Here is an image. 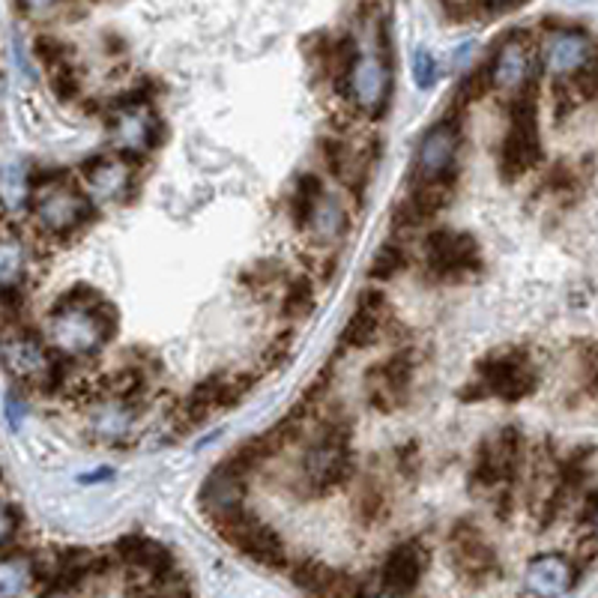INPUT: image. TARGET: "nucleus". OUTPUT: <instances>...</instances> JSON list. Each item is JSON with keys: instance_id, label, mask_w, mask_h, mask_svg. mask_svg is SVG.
I'll return each mask as SVG.
<instances>
[{"instance_id": "obj_1", "label": "nucleus", "mask_w": 598, "mask_h": 598, "mask_svg": "<svg viewBox=\"0 0 598 598\" xmlns=\"http://www.w3.org/2000/svg\"><path fill=\"white\" fill-rule=\"evenodd\" d=\"M118 330V314L109 303L97 305L58 303L51 314V342L63 356H93Z\"/></svg>"}, {"instance_id": "obj_2", "label": "nucleus", "mask_w": 598, "mask_h": 598, "mask_svg": "<svg viewBox=\"0 0 598 598\" xmlns=\"http://www.w3.org/2000/svg\"><path fill=\"white\" fill-rule=\"evenodd\" d=\"M539 102H536V88L530 81L511 102V126L500 148L503 178H520L539 162Z\"/></svg>"}, {"instance_id": "obj_3", "label": "nucleus", "mask_w": 598, "mask_h": 598, "mask_svg": "<svg viewBox=\"0 0 598 598\" xmlns=\"http://www.w3.org/2000/svg\"><path fill=\"white\" fill-rule=\"evenodd\" d=\"M536 389V374L518 354L488 356L479 363V381H473V389H464L462 398H488L497 395L503 402H520Z\"/></svg>"}, {"instance_id": "obj_4", "label": "nucleus", "mask_w": 598, "mask_h": 598, "mask_svg": "<svg viewBox=\"0 0 598 598\" xmlns=\"http://www.w3.org/2000/svg\"><path fill=\"white\" fill-rule=\"evenodd\" d=\"M33 216L45 234L67 236L79 231L93 216V201L75 189L63 186V183H51L49 189H40V195L33 197Z\"/></svg>"}, {"instance_id": "obj_5", "label": "nucleus", "mask_w": 598, "mask_h": 598, "mask_svg": "<svg viewBox=\"0 0 598 598\" xmlns=\"http://www.w3.org/2000/svg\"><path fill=\"white\" fill-rule=\"evenodd\" d=\"M216 524L222 536L252 559L264 562V566H285V545H282V539L275 536L273 527L261 524V520H257L252 511H245L243 506L216 518Z\"/></svg>"}, {"instance_id": "obj_6", "label": "nucleus", "mask_w": 598, "mask_h": 598, "mask_svg": "<svg viewBox=\"0 0 598 598\" xmlns=\"http://www.w3.org/2000/svg\"><path fill=\"white\" fill-rule=\"evenodd\" d=\"M462 148V132L455 120H440L434 123L419 141L416 150V178L422 183H449L455 171V159Z\"/></svg>"}, {"instance_id": "obj_7", "label": "nucleus", "mask_w": 598, "mask_h": 598, "mask_svg": "<svg viewBox=\"0 0 598 598\" xmlns=\"http://www.w3.org/2000/svg\"><path fill=\"white\" fill-rule=\"evenodd\" d=\"M109 129L114 148L126 150V153H144V150L156 148L159 135H162L159 118L150 111L148 102H138V99H129L111 114Z\"/></svg>"}, {"instance_id": "obj_8", "label": "nucleus", "mask_w": 598, "mask_h": 598, "mask_svg": "<svg viewBox=\"0 0 598 598\" xmlns=\"http://www.w3.org/2000/svg\"><path fill=\"white\" fill-rule=\"evenodd\" d=\"M305 479L312 482L317 490L335 488L351 476V455H347V432L344 428H330L317 440L314 449L305 455Z\"/></svg>"}, {"instance_id": "obj_9", "label": "nucleus", "mask_w": 598, "mask_h": 598, "mask_svg": "<svg viewBox=\"0 0 598 598\" xmlns=\"http://www.w3.org/2000/svg\"><path fill=\"white\" fill-rule=\"evenodd\" d=\"M425 257L434 273L452 275L462 270H476L482 261L479 245L467 234H452V231H437L425 243Z\"/></svg>"}, {"instance_id": "obj_10", "label": "nucleus", "mask_w": 598, "mask_h": 598, "mask_svg": "<svg viewBox=\"0 0 598 598\" xmlns=\"http://www.w3.org/2000/svg\"><path fill=\"white\" fill-rule=\"evenodd\" d=\"M488 75L490 88L503 90V93H520L530 84V51H527V42L520 40L518 33L500 42V49L490 60Z\"/></svg>"}, {"instance_id": "obj_11", "label": "nucleus", "mask_w": 598, "mask_h": 598, "mask_svg": "<svg viewBox=\"0 0 598 598\" xmlns=\"http://www.w3.org/2000/svg\"><path fill=\"white\" fill-rule=\"evenodd\" d=\"M347 88H351V97L356 99L359 109L377 114L386 102V93H389V63L377 58H356V63L347 72Z\"/></svg>"}, {"instance_id": "obj_12", "label": "nucleus", "mask_w": 598, "mask_h": 598, "mask_svg": "<svg viewBox=\"0 0 598 598\" xmlns=\"http://www.w3.org/2000/svg\"><path fill=\"white\" fill-rule=\"evenodd\" d=\"M3 363H7V372L16 374L19 381L42 383L45 386L51 365H54V356L37 338L21 335V338H7V344H3Z\"/></svg>"}, {"instance_id": "obj_13", "label": "nucleus", "mask_w": 598, "mask_h": 598, "mask_svg": "<svg viewBox=\"0 0 598 598\" xmlns=\"http://www.w3.org/2000/svg\"><path fill=\"white\" fill-rule=\"evenodd\" d=\"M592 45L584 30H554L545 45H541V60L545 69L554 75H566V72H578L580 67H587Z\"/></svg>"}, {"instance_id": "obj_14", "label": "nucleus", "mask_w": 598, "mask_h": 598, "mask_svg": "<svg viewBox=\"0 0 598 598\" xmlns=\"http://www.w3.org/2000/svg\"><path fill=\"white\" fill-rule=\"evenodd\" d=\"M132 165L120 156H102L84 168V180L90 186V197L97 201H120L132 189Z\"/></svg>"}, {"instance_id": "obj_15", "label": "nucleus", "mask_w": 598, "mask_h": 598, "mask_svg": "<svg viewBox=\"0 0 598 598\" xmlns=\"http://www.w3.org/2000/svg\"><path fill=\"white\" fill-rule=\"evenodd\" d=\"M575 580H578V571L559 554L536 557L527 566V589L539 592V596H562L575 587Z\"/></svg>"}, {"instance_id": "obj_16", "label": "nucleus", "mask_w": 598, "mask_h": 598, "mask_svg": "<svg viewBox=\"0 0 598 598\" xmlns=\"http://www.w3.org/2000/svg\"><path fill=\"white\" fill-rule=\"evenodd\" d=\"M118 557L132 566V569L150 571L153 578H171V566L174 559L168 554V548H162L159 541L148 539V536H123L118 541Z\"/></svg>"}, {"instance_id": "obj_17", "label": "nucleus", "mask_w": 598, "mask_h": 598, "mask_svg": "<svg viewBox=\"0 0 598 598\" xmlns=\"http://www.w3.org/2000/svg\"><path fill=\"white\" fill-rule=\"evenodd\" d=\"M419 575H422V557H419V548L413 545V541H407V545H398V548H393V554L386 557V566H383V589L386 592H407V589H413L416 584H419Z\"/></svg>"}, {"instance_id": "obj_18", "label": "nucleus", "mask_w": 598, "mask_h": 598, "mask_svg": "<svg viewBox=\"0 0 598 598\" xmlns=\"http://www.w3.org/2000/svg\"><path fill=\"white\" fill-rule=\"evenodd\" d=\"M452 548H455V562L458 569L467 571V575H485V571L494 569V554L490 548L482 541V536L473 530L470 524H458L452 530Z\"/></svg>"}, {"instance_id": "obj_19", "label": "nucleus", "mask_w": 598, "mask_h": 598, "mask_svg": "<svg viewBox=\"0 0 598 598\" xmlns=\"http://www.w3.org/2000/svg\"><path fill=\"white\" fill-rule=\"evenodd\" d=\"M449 201V183H422L413 189L407 201L398 210V222L402 225H422L425 219H432L440 213Z\"/></svg>"}, {"instance_id": "obj_20", "label": "nucleus", "mask_w": 598, "mask_h": 598, "mask_svg": "<svg viewBox=\"0 0 598 598\" xmlns=\"http://www.w3.org/2000/svg\"><path fill=\"white\" fill-rule=\"evenodd\" d=\"M294 580L308 592H321V596H335V592H356V584L347 580V575L342 571H333L321 566V562H308L305 559L303 566H296Z\"/></svg>"}, {"instance_id": "obj_21", "label": "nucleus", "mask_w": 598, "mask_h": 598, "mask_svg": "<svg viewBox=\"0 0 598 598\" xmlns=\"http://www.w3.org/2000/svg\"><path fill=\"white\" fill-rule=\"evenodd\" d=\"M33 580H37V559L16 557V554L3 557V566H0V592L3 596H19Z\"/></svg>"}, {"instance_id": "obj_22", "label": "nucleus", "mask_w": 598, "mask_h": 598, "mask_svg": "<svg viewBox=\"0 0 598 598\" xmlns=\"http://www.w3.org/2000/svg\"><path fill=\"white\" fill-rule=\"evenodd\" d=\"M324 201V189H321V180L314 178V174H305L296 183L294 195H291V216H294V225L305 227L312 222L314 210L317 204Z\"/></svg>"}, {"instance_id": "obj_23", "label": "nucleus", "mask_w": 598, "mask_h": 598, "mask_svg": "<svg viewBox=\"0 0 598 598\" xmlns=\"http://www.w3.org/2000/svg\"><path fill=\"white\" fill-rule=\"evenodd\" d=\"M308 225H312L314 234L321 236V243H330V240H335V236L344 234L347 219H344V210L338 201H333V197H324V201L317 204V210H314V216Z\"/></svg>"}, {"instance_id": "obj_24", "label": "nucleus", "mask_w": 598, "mask_h": 598, "mask_svg": "<svg viewBox=\"0 0 598 598\" xmlns=\"http://www.w3.org/2000/svg\"><path fill=\"white\" fill-rule=\"evenodd\" d=\"M381 324L383 314L368 312V308H356V314L351 317V324L344 326V342L354 344V347H368L381 338Z\"/></svg>"}, {"instance_id": "obj_25", "label": "nucleus", "mask_w": 598, "mask_h": 598, "mask_svg": "<svg viewBox=\"0 0 598 598\" xmlns=\"http://www.w3.org/2000/svg\"><path fill=\"white\" fill-rule=\"evenodd\" d=\"M24 270H28L24 245L16 236H7L3 252H0V278H3V287H19V282L24 278Z\"/></svg>"}, {"instance_id": "obj_26", "label": "nucleus", "mask_w": 598, "mask_h": 598, "mask_svg": "<svg viewBox=\"0 0 598 598\" xmlns=\"http://www.w3.org/2000/svg\"><path fill=\"white\" fill-rule=\"evenodd\" d=\"M314 308V291L308 278H296L285 294V314L291 317H305Z\"/></svg>"}, {"instance_id": "obj_27", "label": "nucleus", "mask_w": 598, "mask_h": 598, "mask_svg": "<svg viewBox=\"0 0 598 598\" xmlns=\"http://www.w3.org/2000/svg\"><path fill=\"white\" fill-rule=\"evenodd\" d=\"M404 266V252L395 243H386L377 249V255L372 261V278H393L398 270Z\"/></svg>"}, {"instance_id": "obj_28", "label": "nucleus", "mask_w": 598, "mask_h": 598, "mask_svg": "<svg viewBox=\"0 0 598 598\" xmlns=\"http://www.w3.org/2000/svg\"><path fill=\"white\" fill-rule=\"evenodd\" d=\"M324 159L333 174H338L342 180H351V168H354V159L347 153L342 141H324Z\"/></svg>"}, {"instance_id": "obj_29", "label": "nucleus", "mask_w": 598, "mask_h": 598, "mask_svg": "<svg viewBox=\"0 0 598 598\" xmlns=\"http://www.w3.org/2000/svg\"><path fill=\"white\" fill-rule=\"evenodd\" d=\"M24 527V518L19 515V509L12 506V503H7L3 506V518H0V548L10 554L12 548V539L19 536V530Z\"/></svg>"}, {"instance_id": "obj_30", "label": "nucleus", "mask_w": 598, "mask_h": 598, "mask_svg": "<svg viewBox=\"0 0 598 598\" xmlns=\"http://www.w3.org/2000/svg\"><path fill=\"white\" fill-rule=\"evenodd\" d=\"M51 88L58 93L60 99H75L79 97V81H75V69L69 67H58L51 69Z\"/></svg>"}, {"instance_id": "obj_31", "label": "nucleus", "mask_w": 598, "mask_h": 598, "mask_svg": "<svg viewBox=\"0 0 598 598\" xmlns=\"http://www.w3.org/2000/svg\"><path fill=\"white\" fill-rule=\"evenodd\" d=\"M37 51H40L42 63L49 67V72H51V69L67 67V63H69L67 45H60V42L51 40V37H40V42H37Z\"/></svg>"}, {"instance_id": "obj_32", "label": "nucleus", "mask_w": 598, "mask_h": 598, "mask_svg": "<svg viewBox=\"0 0 598 598\" xmlns=\"http://www.w3.org/2000/svg\"><path fill=\"white\" fill-rule=\"evenodd\" d=\"M413 79H416V84H419L422 90H428L434 81H437V63H434L428 51H419L416 60H413Z\"/></svg>"}, {"instance_id": "obj_33", "label": "nucleus", "mask_w": 598, "mask_h": 598, "mask_svg": "<svg viewBox=\"0 0 598 598\" xmlns=\"http://www.w3.org/2000/svg\"><path fill=\"white\" fill-rule=\"evenodd\" d=\"M114 395H120V398H132V395H138L141 389H144V377L138 372H123L114 377Z\"/></svg>"}, {"instance_id": "obj_34", "label": "nucleus", "mask_w": 598, "mask_h": 598, "mask_svg": "<svg viewBox=\"0 0 598 598\" xmlns=\"http://www.w3.org/2000/svg\"><path fill=\"white\" fill-rule=\"evenodd\" d=\"M359 515H363L365 520H374L377 515L383 511V494H377V490H365V494H359Z\"/></svg>"}, {"instance_id": "obj_35", "label": "nucleus", "mask_w": 598, "mask_h": 598, "mask_svg": "<svg viewBox=\"0 0 598 598\" xmlns=\"http://www.w3.org/2000/svg\"><path fill=\"white\" fill-rule=\"evenodd\" d=\"M60 0H19V7L28 16H45V12H51L54 7H58Z\"/></svg>"}, {"instance_id": "obj_36", "label": "nucleus", "mask_w": 598, "mask_h": 598, "mask_svg": "<svg viewBox=\"0 0 598 598\" xmlns=\"http://www.w3.org/2000/svg\"><path fill=\"white\" fill-rule=\"evenodd\" d=\"M19 413H21V404L16 402V398H7V416H10V422L12 425H16V422H19Z\"/></svg>"}, {"instance_id": "obj_37", "label": "nucleus", "mask_w": 598, "mask_h": 598, "mask_svg": "<svg viewBox=\"0 0 598 598\" xmlns=\"http://www.w3.org/2000/svg\"><path fill=\"white\" fill-rule=\"evenodd\" d=\"M488 10H509V7H515L518 0H482Z\"/></svg>"}, {"instance_id": "obj_38", "label": "nucleus", "mask_w": 598, "mask_h": 598, "mask_svg": "<svg viewBox=\"0 0 598 598\" xmlns=\"http://www.w3.org/2000/svg\"><path fill=\"white\" fill-rule=\"evenodd\" d=\"M596 530H598V503H596Z\"/></svg>"}]
</instances>
